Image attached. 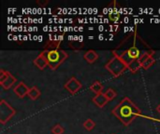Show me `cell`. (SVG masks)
Instances as JSON below:
<instances>
[{
    "instance_id": "obj_14",
    "label": "cell",
    "mask_w": 160,
    "mask_h": 134,
    "mask_svg": "<svg viewBox=\"0 0 160 134\" xmlns=\"http://www.w3.org/2000/svg\"><path fill=\"white\" fill-rule=\"evenodd\" d=\"M90 90H92L96 93V95H97V94H100V93H102V91H103V86H102V84H101L99 81H95V82L90 86Z\"/></svg>"
},
{
    "instance_id": "obj_7",
    "label": "cell",
    "mask_w": 160,
    "mask_h": 134,
    "mask_svg": "<svg viewBox=\"0 0 160 134\" xmlns=\"http://www.w3.org/2000/svg\"><path fill=\"white\" fill-rule=\"evenodd\" d=\"M29 88L22 81V82H19L13 89V92L15 95H17L19 98H23L25 96H27L28 92H29Z\"/></svg>"
},
{
    "instance_id": "obj_18",
    "label": "cell",
    "mask_w": 160,
    "mask_h": 134,
    "mask_svg": "<svg viewBox=\"0 0 160 134\" xmlns=\"http://www.w3.org/2000/svg\"><path fill=\"white\" fill-rule=\"evenodd\" d=\"M105 96L107 97V99L109 100V101H112V100H113L115 97H116V95H117V93L114 91V90H112V89H108L106 91H105Z\"/></svg>"
},
{
    "instance_id": "obj_12",
    "label": "cell",
    "mask_w": 160,
    "mask_h": 134,
    "mask_svg": "<svg viewBox=\"0 0 160 134\" xmlns=\"http://www.w3.org/2000/svg\"><path fill=\"white\" fill-rule=\"evenodd\" d=\"M40 94H41V92H40L39 89H38V87L34 86V87L30 88L27 96H28L31 100L35 101V100H37V99H38V98L40 97Z\"/></svg>"
},
{
    "instance_id": "obj_11",
    "label": "cell",
    "mask_w": 160,
    "mask_h": 134,
    "mask_svg": "<svg viewBox=\"0 0 160 134\" xmlns=\"http://www.w3.org/2000/svg\"><path fill=\"white\" fill-rule=\"evenodd\" d=\"M17 81V79H16V77L15 76H13L11 74H9L8 75V78L5 80V81H3V82H1L0 83V85H1V87L4 89V90H9L14 84H15V82Z\"/></svg>"
},
{
    "instance_id": "obj_19",
    "label": "cell",
    "mask_w": 160,
    "mask_h": 134,
    "mask_svg": "<svg viewBox=\"0 0 160 134\" xmlns=\"http://www.w3.org/2000/svg\"><path fill=\"white\" fill-rule=\"evenodd\" d=\"M155 62H156V60L154 59V57H150L149 59H147V60L142 63V68L145 69V70L149 69V68L155 63Z\"/></svg>"
},
{
    "instance_id": "obj_15",
    "label": "cell",
    "mask_w": 160,
    "mask_h": 134,
    "mask_svg": "<svg viewBox=\"0 0 160 134\" xmlns=\"http://www.w3.org/2000/svg\"><path fill=\"white\" fill-rule=\"evenodd\" d=\"M108 16H109V19L111 21H112L113 22H115V23H117L119 21V20H120V13H119L117 7H115L112 11H110Z\"/></svg>"
},
{
    "instance_id": "obj_3",
    "label": "cell",
    "mask_w": 160,
    "mask_h": 134,
    "mask_svg": "<svg viewBox=\"0 0 160 134\" xmlns=\"http://www.w3.org/2000/svg\"><path fill=\"white\" fill-rule=\"evenodd\" d=\"M41 54L46 58L48 62V66L52 70H56L60 66V64H62L68 57V53L60 48L44 49Z\"/></svg>"
},
{
    "instance_id": "obj_20",
    "label": "cell",
    "mask_w": 160,
    "mask_h": 134,
    "mask_svg": "<svg viewBox=\"0 0 160 134\" xmlns=\"http://www.w3.org/2000/svg\"><path fill=\"white\" fill-rule=\"evenodd\" d=\"M64 128L61 125H55L52 129V132L53 134H63L64 133Z\"/></svg>"
},
{
    "instance_id": "obj_16",
    "label": "cell",
    "mask_w": 160,
    "mask_h": 134,
    "mask_svg": "<svg viewBox=\"0 0 160 134\" xmlns=\"http://www.w3.org/2000/svg\"><path fill=\"white\" fill-rule=\"evenodd\" d=\"M68 44H69V46L72 48V49H76V50H79V49H82L83 47H84V44H83V42H82V41H79V40H70L69 42H68Z\"/></svg>"
},
{
    "instance_id": "obj_21",
    "label": "cell",
    "mask_w": 160,
    "mask_h": 134,
    "mask_svg": "<svg viewBox=\"0 0 160 134\" xmlns=\"http://www.w3.org/2000/svg\"><path fill=\"white\" fill-rule=\"evenodd\" d=\"M9 74H10V73H9L8 71H6V70H4V69H1V70H0V83L3 82V81H5V80L8 78V76Z\"/></svg>"
},
{
    "instance_id": "obj_9",
    "label": "cell",
    "mask_w": 160,
    "mask_h": 134,
    "mask_svg": "<svg viewBox=\"0 0 160 134\" xmlns=\"http://www.w3.org/2000/svg\"><path fill=\"white\" fill-rule=\"evenodd\" d=\"M34 64L38 68V69H40V70H43V69H45L47 66H48V62H47V60H46V58L40 53L35 60H34Z\"/></svg>"
},
{
    "instance_id": "obj_2",
    "label": "cell",
    "mask_w": 160,
    "mask_h": 134,
    "mask_svg": "<svg viewBox=\"0 0 160 134\" xmlns=\"http://www.w3.org/2000/svg\"><path fill=\"white\" fill-rule=\"evenodd\" d=\"M112 113L125 126H128L136 118L141 116L142 111L129 98L126 97L114 107Z\"/></svg>"
},
{
    "instance_id": "obj_10",
    "label": "cell",
    "mask_w": 160,
    "mask_h": 134,
    "mask_svg": "<svg viewBox=\"0 0 160 134\" xmlns=\"http://www.w3.org/2000/svg\"><path fill=\"white\" fill-rule=\"evenodd\" d=\"M83 58L88 63H94L98 59V52L96 50L90 49V50H88V51H86L84 53Z\"/></svg>"
},
{
    "instance_id": "obj_13",
    "label": "cell",
    "mask_w": 160,
    "mask_h": 134,
    "mask_svg": "<svg viewBox=\"0 0 160 134\" xmlns=\"http://www.w3.org/2000/svg\"><path fill=\"white\" fill-rule=\"evenodd\" d=\"M141 68H142V63H141L140 60H135V61H133L132 62H130L128 65V69L132 73L138 72Z\"/></svg>"
},
{
    "instance_id": "obj_24",
    "label": "cell",
    "mask_w": 160,
    "mask_h": 134,
    "mask_svg": "<svg viewBox=\"0 0 160 134\" xmlns=\"http://www.w3.org/2000/svg\"><path fill=\"white\" fill-rule=\"evenodd\" d=\"M157 111H158V113L160 114V104H158V106L157 107Z\"/></svg>"
},
{
    "instance_id": "obj_17",
    "label": "cell",
    "mask_w": 160,
    "mask_h": 134,
    "mask_svg": "<svg viewBox=\"0 0 160 134\" xmlns=\"http://www.w3.org/2000/svg\"><path fill=\"white\" fill-rule=\"evenodd\" d=\"M83 127L87 130V131H92L95 127H96V123L94 122V120L88 118L83 122Z\"/></svg>"
},
{
    "instance_id": "obj_5",
    "label": "cell",
    "mask_w": 160,
    "mask_h": 134,
    "mask_svg": "<svg viewBox=\"0 0 160 134\" xmlns=\"http://www.w3.org/2000/svg\"><path fill=\"white\" fill-rule=\"evenodd\" d=\"M16 114V111L5 100L0 101V123L5 125Z\"/></svg>"
},
{
    "instance_id": "obj_1",
    "label": "cell",
    "mask_w": 160,
    "mask_h": 134,
    "mask_svg": "<svg viewBox=\"0 0 160 134\" xmlns=\"http://www.w3.org/2000/svg\"><path fill=\"white\" fill-rule=\"evenodd\" d=\"M150 50H152L151 47L138 34L136 26L135 30L118 44V46L112 50V53L128 65L133 61L140 60L143 54Z\"/></svg>"
},
{
    "instance_id": "obj_6",
    "label": "cell",
    "mask_w": 160,
    "mask_h": 134,
    "mask_svg": "<svg viewBox=\"0 0 160 134\" xmlns=\"http://www.w3.org/2000/svg\"><path fill=\"white\" fill-rule=\"evenodd\" d=\"M65 89L72 95L76 94L82 87V83L76 78V77H71L66 84H65Z\"/></svg>"
},
{
    "instance_id": "obj_22",
    "label": "cell",
    "mask_w": 160,
    "mask_h": 134,
    "mask_svg": "<svg viewBox=\"0 0 160 134\" xmlns=\"http://www.w3.org/2000/svg\"><path fill=\"white\" fill-rule=\"evenodd\" d=\"M48 3H49L48 0H46V1H37V4L38 6H40V7H45Z\"/></svg>"
},
{
    "instance_id": "obj_23",
    "label": "cell",
    "mask_w": 160,
    "mask_h": 134,
    "mask_svg": "<svg viewBox=\"0 0 160 134\" xmlns=\"http://www.w3.org/2000/svg\"><path fill=\"white\" fill-rule=\"evenodd\" d=\"M118 28H119V26H118L117 24H116V25H113V26H112V29H113V31H114V32H116Z\"/></svg>"
},
{
    "instance_id": "obj_4",
    "label": "cell",
    "mask_w": 160,
    "mask_h": 134,
    "mask_svg": "<svg viewBox=\"0 0 160 134\" xmlns=\"http://www.w3.org/2000/svg\"><path fill=\"white\" fill-rule=\"evenodd\" d=\"M105 68L114 76L117 77L119 76H121L127 69H128V65L118 57L113 56V58H112L105 65Z\"/></svg>"
},
{
    "instance_id": "obj_8",
    "label": "cell",
    "mask_w": 160,
    "mask_h": 134,
    "mask_svg": "<svg viewBox=\"0 0 160 134\" xmlns=\"http://www.w3.org/2000/svg\"><path fill=\"white\" fill-rule=\"evenodd\" d=\"M92 101H93V103H94L98 107H99V108L104 107V106L108 104V102H109V100L107 99V97L105 96L104 93L97 94V95L93 98Z\"/></svg>"
}]
</instances>
